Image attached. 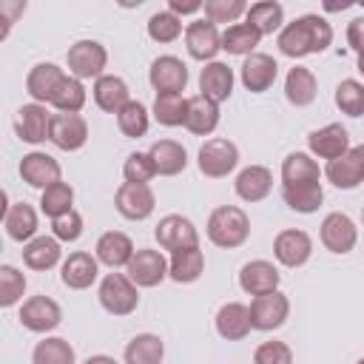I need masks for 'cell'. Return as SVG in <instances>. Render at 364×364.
<instances>
[{"label": "cell", "instance_id": "6da1fadb", "mask_svg": "<svg viewBox=\"0 0 364 364\" xmlns=\"http://www.w3.org/2000/svg\"><path fill=\"white\" fill-rule=\"evenodd\" d=\"M330 43H333V26L318 14L296 17L276 37L279 51L284 57H293V60H301V57H310V54H321V51H327Z\"/></svg>", "mask_w": 364, "mask_h": 364}, {"label": "cell", "instance_id": "7a4b0ae2", "mask_svg": "<svg viewBox=\"0 0 364 364\" xmlns=\"http://www.w3.org/2000/svg\"><path fill=\"white\" fill-rule=\"evenodd\" d=\"M208 239L216 245V247H225V250H233V247H242L250 236V219L242 208L236 205H222V208H213L210 216H208Z\"/></svg>", "mask_w": 364, "mask_h": 364}, {"label": "cell", "instance_id": "3957f363", "mask_svg": "<svg viewBox=\"0 0 364 364\" xmlns=\"http://www.w3.org/2000/svg\"><path fill=\"white\" fill-rule=\"evenodd\" d=\"M100 304L111 316H131L139 304V287L125 273H108L100 282Z\"/></svg>", "mask_w": 364, "mask_h": 364}, {"label": "cell", "instance_id": "277c9868", "mask_svg": "<svg viewBox=\"0 0 364 364\" xmlns=\"http://www.w3.org/2000/svg\"><path fill=\"white\" fill-rule=\"evenodd\" d=\"M65 63H68V74L77 77V80H100L105 65H108V51L102 43L97 40H77L74 46H68V54H65Z\"/></svg>", "mask_w": 364, "mask_h": 364}, {"label": "cell", "instance_id": "5b68a950", "mask_svg": "<svg viewBox=\"0 0 364 364\" xmlns=\"http://www.w3.org/2000/svg\"><path fill=\"white\" fill-rule=\"evenodd\" d=\"M196 165H199V171L205 176L222 179V176H228L239 165V148H236V142H230L225 136L205 139L199 154H196Z\"/></svg>", "mask_w": 364, "mask_h": 364}, {"label": "cell", "instance_id": "8992f818", "mask_svg": "<svg viewBox=\"0 0 364 364\" xmlns=\"http://www.w3.org/2000/svg\"><path fill=\"white\" fill-rule=\"evenodd\" d=\"M287 316H290V299L282 290L253 296V301H250V324H253V330H262V333L279 330L287 321Z\"/></svg>", "mask_w": 364, "mask_h": 364}, {"label": "cell", "instance_id": "52a82bcc", "mask_svg": "<svg viewBox=\"0 0 364 364\" xmlns=\"http://www.w3.org/2000/svg\"><path fill=\"white\" fill-rule=\"evenodd\" d=\"M114 208L122 219L131 222H142L154 213L156 208V196L151 191V185H134V182H122L114 193Z\"/></svg>", "mask_w": 364, "mask_h": 364}, {"label": "cell", "instance_id": "ba28073f", "mask_svg": "<svg viewBox=\"0 0 364 364\" xmlns=\"http://www.w3.org/2000/svg\"><path fill=\"white\" fill-rule=\"evenodd\" d=\"M156 242L162 250H188V247H199V230L193 228V222L188 216H179V213H168L159 219L156 230H154Z\"/></svg>", "mask_w": 364, "mask_h": 364}, {"label": "cell", "instance_id": "9c48e42d", "mask_svg": "<svg viewBox=\"0 0 364 364\" xmlns=\"http://www.w3.org/2000/svg\"><path fill=\"white\" fill-rule=\"evenodd\" d=\"M125 276L136 287H156L168 276V259L154 247H139L125 267Z\"/></svg>", "mask_w": 364, "mask_h": 364}, {"label": "cell", "instance_id": "30bf717a", "mask_svg": "<svg viewBox=\"0 0 364 364\" xmlns=\"http://www.w3.org/2000/svg\"><path fill=\"white\" fill-rule=\"evenodd\" d=\"M20 176L26 185L37 188L40 193L57 182H63V168L60 162L51 156V154H43V151H31L20 159Z\"/></svg>", "mask_w": 364, "mask_h": 364}, {"label": "cell", "instance_id": "8fae6325", "mask_svg": "<svg viewBox=\"0 0 364 364\" xmlns=\"http://www.w3.org/2000/svg\"><path fill=\"white\" fill-rule=\"evenodd\" d=\"M318 236H321V245H324L330 253L344 256V253H350V250L355 247V242H358V228H355V222H353L347 213L336 210V213H327V216H324Z\"/></svg>", "mask_w": 364, "mask_h": 364}, {"label": "cell", "instance_id": "7c38bea8", "mask_svg": "<svg viewBox=\"0 0 364 364\" xmlns=\"http://www.w3.org/2000/svg\"><path fill=\"white\" fill-rule=\"evenodd\" d=\"M63 321V310L48 296H31L20 307V324L31 333H51Z\"/></svg>", "mask_w": 364, "mask_h": 364}, {"label": "cell", "instance_id": "4fadbf2b", "mask_svg": "<svg viewBox=\"0 0 364 364\" xmlns=\"http://www.w3.org/2000/svg\"><path fill=\"white\" fill-rule=\"evenodd\" d=\"M148 80L156 88V94H182L188 85V65L173 54H162L151 63Z\"/></svg>", "mask_w": 364, "mask_h": 364}, {"label": "cell", "instance_id": "5bb4252c", "mask_svg": "<svg viewBox=\"0 0 364 364\" xmlns=\"http://www.w3.org/2000/svg\"><path fill=\"white\" fill-rule=\"evenodd\" d=\"M185 46L193 60L213 63V57L222 51V34L210 20H193L185 26Z\"/></svg>", "mask_w": 364, "mask_h": 364}, {"label": "cell", "instance_id": "9a60e30c", "mask_svg": "<svg viewBox=\"0 0 364 364\" xmlns=\"http://www.w3.org/2000/svg\"><path fill=\"white\" fill-rule=\"evenodd\" d=\"M88 139V122L82 114H54L51 117V131L48 142L60 151H80Z\"/></svg>", "mask_w": 364, "mask_h": 364}, {"label": "cell", "instance_id": "2e32d148", "mask_svg": "<svg viewBox=\"0 0 364 364\" xmlns=\"http://www.w3.org/2000/svg\"><path fill=\"white\" fill-rule=\"evenodd\" d=\"M273 256L284 267H301L313 256V239L304 230H299V228H287V230L276 233V239H273Z\"/></svg>", "mask_w": 364, "mask_h": 364}, {"label": "cell", "instance_id": "e0dca14e", "mask_svg": "<svg viewBox=\"0 0 364 364\" xmlns=\"http://www.w3.org/2000/svg\"><path fill=\"white\" fill-rule=\"evenodd\" d=\"M324 176L341 188V191H353L364 182V145H355L350 148L344 156L338 159H330L327 168H324Z\"/></svg>", "mask_w": 364, "mask_h": 364}, {"label": "cell", "instance_id": "ac0fdd59", "mask_svg": "<svg viewBox=\"0 0 364 364\" xmlns=\"http://www.w3.org/2000/svg\"><path fill=\"white\" fill-rule=\"evenodd\" d=\"M51 117L46 105L40 102H26L17 108V117H14V131L23 142L28 145H37L43 139H48V131H51Z\"/></svg>", "mask_w": 364, "mask_h": 364}, {"label": "cell", "instance_id": "d6986e66", "mask_svg": "<svg viewBox=\"0 0 364 364\" xmlns=\"http://www.w3.org/2000/svg\"><path fill=\"white\" fill-rule=\"evenodd\" d=\"M307 145H310V154L318 156V159H338L350 151V134L341 122H330L324 128H316L307 134Z\"/></svg>", "mask_w": 364, "mask_h": 364}, {"label": "cell", "instance_id": "ffe728a7", "mask_svg": "<svg viewBox=\"0 0 364 364\" xmlns=\"http://www.w3.org/2000/svg\"><path fill=\"white\" fill-rule=\"evenodd\" d=\"M276 74H279V63L270 57V54H250L245 57L242 68H239V77H242V85L253 94H264L273 82H276Z\"/></svg>", "mask_w": 364, "mask_h": 364}, {"label": "cell", "instance_id": "44dd1931", "mask_svg": "<svg viewBox=\"0 0 364 364\" xmlns=\"http://www.w3.org/2000/svg\"><path fill=\"white\" fill-rule=\"evenodd\" d=\"M97 276H100V262H97V256H91L85 250L68 253V259L63 262V270H60V282L68 290H85L97 282Z\"/></svg>", "mask_w": 364, "mask_h": 364}, {"label": "cell", "instance_id": "7402d4cb", "mask_svg": "<svg viewBox=\"0 0 364 364\" xmlns=\"http://www.w3.org/2000/svg\"><path fill=\"white\" fill-rule=\"evenodd\" d=\"M279 282H282L279 267L273 262H264V259H253L239 270V287L250 296L273 293V290H279Z\"/></svg>", "mask_w": 364, "mask_h": 364}, {"label": "cell", "instance_id": "603a6c76", "mask_svg": "<svg viewBox=\"0 0 364 364\" xmlns=\"http://www.w3.org/2000/svg\"><path fill=\"white\" fill-rule=\"evenodd\" d=\"M63 80H65V71L60 65H54V63H37L28 71V77H26V91H28V97L34 102H40V105L48 102L51 105V100H54V94H57V88H60Z\"/></svg>", "mask_w": 364, "mask_h": 364}, {"label": "cell", "instance_id": "cb8c5ba5", "mask_svg": "<svg viewBox=\"0 0 364 364\" xmlns=\"http://www.w3.org/2000/svg\"><path fill=\"white\" fill-rule=\"evenodd\" d=\"M233 68L228 63H205V68L199 71V94L208 97L210 102H225L233 94Z\"/></svg>", "mask_w": 364, "mask_h": 364}, {"label": "cell", "instance_id": "d4e9b609", "mask_svg": "<svg viewBox=\"0 0 364 364\" xmlns=\"http://www.w3.org/2000/svg\"><path fill=\"white\" fill-rule=\"evenodd\" d=\"M94 253H97V262H100V264L117 270V267H128V262L134 259L136 250H134L131 236H125L122 230H105V233L97 239Z\"/></svg>", "mask_w": 364, "mask_h": 364}, {"label": "cell", "instance_id": "484cf974", "mask_svg": "<svg viewBox=\"0 0 364 364\" xmlns=\"http://www.w3.org/2000/svg\"><path fill=\"white\" fill-rule=\"evenodd\" d=\"M94 102L97 108H102L105 114H119L128 102H131V88L122 77L117 74H102L97 82H94Z\"/></svg>", "mask_w": 364, "mask_h": 364}, {"label": "cell", "instance_id": "4316f807", "mask_svg": "<svg viewBox=\"0 0 364 364\" xmlns=\"http://www.w3.org/2000/svg\"><path fill=\"white\" fill-rule=\"evenodd\" d=\"M233 191L242 202H262L270 191H273V173L264 165H247L239 171Z\"/></svg>", "mask_w": 364, "mask_h": 364}, {"label": "cell", "instance_id": "83f0119b", "mask_svg": "<svg viewBox=\"0 0 364 364\" xmlns=\"http://www.w3.org/2000/svg\"><path fill=\"white\" fill-rule=\"evenodd\" d=\"M253 330L250 324V307L242 301H228L216 313V333L225 341H242Z\"/></svg>", "mask_w": 364, "mask_h": 364}, {"label": "cell", "instance_id": "f1b7e54d", "mask_svg": "<svg viewBox=\"0 0 364 364\" xmlns=\"http://www.w3.org/2000/svg\"><path fill=\"white\" fill-rule=\"evenodd\" d=\"M219 125V105L210 102L208 97L196 94L188 97V111H185V128L196 136H210Z\"/></svg>", "mask_w": 364, "mask_h": 364}, {"label": "cell", "instance_id": "f546056e", "mask_svg": "<svg viewBox=\"0 0 364 364\" xmlns=\"http://www.w3.org/2000/svg\"><path fill=\"white\" fill-rule=\"evenodd\" d=\"M148 156H151V162H154V168H156L159 176H176L188 165V151L176 139H159V142H154L148 148Z\"/></svg>", "mask_w": 364, "mask_h": 364}, {"label": "cell", "instance_id": "4dcf8cb0", "mask_svg": "<svg viewBox=\"0 0 364 364\" xmlns=\"http://www.w3.org/2000/svg\"><path fill=\"white\" fill-rule=\"evenodd\" d=\"M321 182V168L313 159V154L293 151L282 162V185H313Z\"/></svg>", "mask_w": 364, "mask_h": 364}, {"label": "cell", "instance_id": "1f68e13d", "mask_svg": "<svg viewBox=\"0 0 364 364\" xmlns=\"http://www.w3.org/2000/svg\"><path fill=\"white\" fill-rule=\"evenodd\" d=\"M316 94H318L316 74L310 68H304V65H293L287 71V77H284V97H287V102L296 105V108H304V105H310L316 100Z\"/></svg>", "mask_w": 364, "mask_h": 364}, {"label": "cell", "instance_id": "d6a6232c", "mask_svg": "<svg viewBox=\"0 0 364 364\" xmlns=\"http://www.w3.org/2000/svg\"><path fill=\"white\" fill-rule=\"evenodd\" d=\"M60 259H63V250H60V239H54V236H34V239L26 242V247H23V262H26V267L40 270V273L57 267Z\"/></svg>", "mask_w": 364, "mask_h": 364}, {"label": "cell", "instance_id": "836d02e7", "mask_svg": "<svg viewBox=\"0 0 364 364\" xmlns=\"http://www.w3.org/2000/svg\"><path fill=\"white\" fill-rule=\"evenodd\" d=\"M3 228L14 242H31L37 233V210L28 202H14L3 213Z\"/></svg>", "mask_w": 364, "mask_h": 364}, {"label": "cell", "instance_id": "e575fe53", "mask_svg": "<svg viewBox=\"0 0 364 364\" xmlns=\"http://www.w3.org/2000/svg\"><path fill=\"white\" fill-rule=\"evenodd\" d=\"M205 270V253L199 247H188V250H176L171 253L168 262V276L176 284H193Z\"/></svg>", "mask_w": 364, "mask_h": 364}, {"label": "cell", "instance_id": "d590c367", "mask_svg": "<svg viewBox=\"0 0 364 364\" xmlns=\"http://www.w3.org/2000/svg\"><path fill=\"white\" fill-rule=\"evenodd\" d=\"M245 23H250L262 37L264 34H273V31H282L284 26V6L279 0H259L247 9L245 14Z\"/></svg>", "mask_w": 364, "mask_h": 364}, {"label": "cell", "instance_id": "8d00e7d4", "mask_svg": "<svg viewBox=\"0 0 364 364\" xmlns=\"http://www.w3.org/2000/svg\"><path fill=\"white\" fill-rule=\"evenodd\" d=\"M282 199L296 213H316L321 208V202H324V188H321V182H313V185H282Z\"/></svg>", "mask_w": 364, "mask_h": 364}, {"label": "cell", "instance_id": "74e56055", "mask_svg": "<svg viewBox=\"0 0 364 364\" xmlns=\"http://www.w3.org/2000/svg\"><path fill=\"white\" fill-rule=\"evenodd\" d=\"M259 40H262V34L250 23H233L222 31V51L236 54V57H250V54H256Z\"/></svg>", "mask_w": 364, "mask_h": 364}, {"label": "cell", "instance_id": "f35d334b", "mask_svg": "<svg viewBox=\"0 0 364 364\" xmlns=\"http://www.w3.org/2000/svg\"><path fill=\"white\" fill-rule=\"evenodd\" d=\"M165 344L156 333H139L125 347V364H162Z\"/></svg>", "mask_w": 364, "mask_h": 364}, {"label": "cell", "instance_id": "ab89813d", "mask_svg": "<svg viewBox=\"0 0 364 364\" xmlns=\"http://www.w3.org/2000/svg\"><path fill=\"white\" fill-rule=\"evenodd\" d=\"M85 100H88V94H85L82 80H77V77L65 74V80L60 82V88H57V94H54L51 105H54L60 114H80V111H82V105H85Z\"/></svg>", "mask_w": 364, "mask_h": 364}, {"label": "cell", "instance_id": "60d3db41", "mask_svg": "<svg viewBox=\"0 0 364 364\" xmlns=\"http://www.w3.org/2000/svg\"><path fill=\"white\" fill-rule=\"evenodd\" d=\"M185 111H188V100L182 94H156L151 114L159 125L176 128V125H185Z\"/></svg>", "mask_w": 364, "mask_h": 364}, {"label": "cell", "instance_id": "b9f144b4", "mask_svg": "<svg viewBox=\"0 0 364 364\" xmlns=\"http://www.w3.org/2000/svg\"><path fill=\"white\" fill-rule=\"evenodd\" d=\"M117 125H119L122 136H128V139H139V136L148 134L151 114H148V108H145L139 100H131V102L117 114Z\"/></svg>", "mask_w": 364, "mask_h": 364}, {"label": "cell", "instance_id": "7bdbcfd3", "mask_svg": "<svg viewBox=\"0 0 364 364\" xmlns=\"http://www.w3.org/2000/svg\"><path fill=\"white\" fill-rule=\"evenodd\" d=\"M74 347L60 336L43 338L31 353V364H74Z\"/></svg>", "mask_w": 364, "mask_h": 364}, {"label": "cell", "instance_id": "ee69618b", "mask_svg": "<svg viewBox=\"0 0 364 364\" xmlns=\"http://www.w3.org/2000/svg\"><path fill=\"white\" fill-rule=\"evenodd\" d=\"M71 205H74V188L68 182H57V185H51V188H46L40 193V210L46 216H51V219L68 213Z\"/></svg>", "mask_w": 364, "mask_h": 364}, {"label": "cell", "instance_id": "f6af8a7d", "mask_svg": "<svg viewBox=\"0 0 364 364\" xmlns=\"http://www.w3.org/2000/svg\"><path fill=\"white\" fill-rule=\"evenodd\" d=\"M336 105L347 117H361L364 114V82H358V80H341L336 85Z\"/></svg>", "mask_w": 364, "mask_h": 364}, {"label": "cell", "instance_id": "bcb514c9", "mask_svg": "<svg viewBox=\"0 0 364 364\" xmlns=\"http://www.w3.org/2000/svg\"><path fill=\"white\" fill-rule=\"evenodd\" d=\"M179 34H182V20L173 11L165 9V11L151 14V20H148V37L154 43H173Z\"/></svg>", "mask_w": 364, "mask_h": 364}, {"label": "cell", "instance_id": "7dc6e473", "mask_svg": "<svg viewBox=\"0 0 364 364\" xmlns=\"http://www.w3.org/2000/svg\"><path fill=\"white\" fill-rule=\"evenodd\" d=\"M26 293V276L14 264L0 267V307H14Z\"/></svg>", "mask_w": 364, "mask_h": 364}, {"label": "cell", "instance_id": "c3c4849f", "mask_svg": "<svg viewBox=\"0 0 364 364\" xmlns=\"http://www.w3.org/2000/svg\"><path fill=\"white\" fill-rule=\"evenodd\" d=\"M245 0H205V20L216 23H236L242 14H247Z\"/></svg>", "mask_w": 364, "mask_h": 364}, {"label": "cell", "instance_id": "681fc988", "mask_svg": "<svg viewBox=\"0 0 364 364\" xmlns=\"http://www.w3.org/2000/svg\"><path fill=\"white\" fill-rule=\"evenodd\" d=\"M122 176H125V182L148 185V182L156 176V168H154V162H151V156H148V154L134 151V154H128V156H125V162H122Z\"/></svg>", "mask_w": 364, "mask_h": 364}, {"label": "cell", "instance_id": "f907efd6", "mask_svg": "<svg viewBox=\"0 0 364 364\" xmlns=\"http://www.w3.org/2000/svg\"><path fill=\"white\" fill-rule=\"evenodd\" d=\"M51 233H54V239H60V242H77V239L82 236V216L71 208L68 213L51 219Z\"/></svg>", "mask_w": 364, "mask_h": 364}, {"label": "cell", "instance_id": "816d5d0a", "mask_svg": "<svg viewBox=\"0 0 364 364\" xmlns=\"http://www.w3.org/2000/svg\"><path fill=\"white\" fill-rule=\"evenodd\" d=\"M253 364H293V350L284 341H264L256 347Z\"/></svg>", "mask_w": 364, "mask_h": 364}, {"label": "cell", "instance_id": "f5cc1de1", "mask_svg": "<svg viewBox=\"0 0 364 364\" xmlns=\"http://www.w3.org/2000/svg\"><path fill=\"white\" fill-rule=\"evenodd\" d=\"M347 43H350V48L355 54H364V17L350 20V26H347Z\"/></svg>", "mask_w": 364, "mask_h": 364}, {"label": "cell", "instance_id": "db71d44e", "mask_svg": "<svg viewBox=\"0 0 364 364\" xmlns=\"http://www.w3.org/2000/svg\"><path fill=\"white\" fill-rule=\"evenodd\" d=\"M199 9H205V3L202 0H168V11H173L176 17H182V14H193V11H199Z\"/></svg>", "mask_w": 364, "mask_h": 364}, {"label": "cell", "instance_id": "11a10c76", "mask_svg": "<svg viewBox=\"0 0 364 364\" xmlns=\"http://www.w3.org/2000/svg\"><path fill=\"white\" fill-rule=\"evenodd\" d=\"M85 364H117V361H114L111 355H88Z\"/></svg>", "mask_w": 364, "mask_h": 364}, {"label": "cell", "instance_id": "9f6ffc18", "mask_svg": "<svg viewBox=\"0 0 364 364\" xmlns=\"http://www.w3.org/2000/svg\"><path fill=\"white\" fill-rule=\"evenodd\" d=\"M358 71L364 74V54H358Z\"/></svg>", "mask_w": 364, "mask_h": 364}, {"label": "cell", "instance_id": "6f0895ef", "mask_svg": "<svg viewBox=\"0 0 364 364\" xmlns=\"http://www.w3.org/2000/svg\"><path fill=\"white\" fill-rule=\"evenodd\" d=\"M361 225H364V208H361Z\"/></svg>", "mask_w": 364, "mask_h": 364}, {"label": "cell", "instance_id": "680465c9", "mask_svg": "<svg viewBox=\"0 0 364 364\" xmlns=\"http://www.w3.org/2000/svg\"><path fill=\"white\" fill-rule=\"evenodd\" d=\"M355 364H364V358H358V361H355Z\"/></svg>", "mask_w": 364, "mask_h": 364}]
</instances>
